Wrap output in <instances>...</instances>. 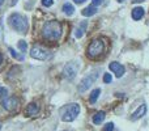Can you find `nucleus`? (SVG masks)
<instances>
[{
	"mask_svg": "<svg viewBox=\"0 0 149 131\" xmlns=\"http://www.w3.org/2000/svg\"><path fill=\"white\" fill-rule=\"evenodd\" d=\"M62 36V24L56 20L47 21L42 28V37L47 41H58Z\"/></svg>",
	"mask_w": 149,
	"mask_h": 131,
	"instance_id": "obj_1",
	"label": "nucleus"
},
{
	"mask_svg": "<svg viewBox=\"0 0 149 131\" xmlns=\"http://www.w3.org/2000/svg\"><path fill=\"white\" fill-rule=\"evenodd\" d=\"M8 24H9L10 28L15 29L16 32H18L21 34L28 32V20L20 13H12L8 17Z\"/></svg>",
	"mask_w": 149,
	"mask_h": 131,
	"instance_id": "obj_2",
	"label": "nucleus"
},
{
	"mask_svg": "<svg viewBox=\"0 0 149 131\" xmlns=\"http://www.w3.org/2000/svg\"><path fill=\"white\" fill-rule=\"evenodd\" d=\"M80 113V106L77 104H71L62 109V119L64 122H72Z\"/></svg>",
	"mask_w": 149,
	"mask_h": 131,
	"instance_id": "obj_3",
	"label": "nucleus"
},
{
	"mask_svg": "<svg viewBox=\"0 0 149 131\" xmlns=\"http://www.w3.org/2000/svg\"><path fill=\"white\" fill-rule=\"evenodd\" d=\"M103 49H105V43L102 42V39H94L89 43L86 50V54L89 58L94 59V58H98L101 54L103 53Z\"/></svg>",
	"mask_w": 149,
	"mask_h": 131,
	"instance_id": "obj_4",
	"label": "nucleus"
},
{
	"mask_svg": "<svg viewBox=\"0 0 149 131\" xmlns=\"http://www.w3.org/2000/svg\"><path fill=\"white\" fill-rule=\"evenodd\" d=\"M30 55H31V58L38 59V60H46V59H49V58L51 57V54H50L46 49H43V47H41V46L31 47Z\"/></svg>",
	"mask_w": 149,
	"mask_h": 131,
	"instance_id": "obj_5",
	"label": "nucleus"
},
{
	"mask_svg": "<svg viewBox=\"0 0 149 131\" xmlns=\"http://www.w3.org/2000/svg\"><path fill=\"white\" fill-rule=\"evenodd\" d=\"M97 76H98L97 72H93V75L90 74V75H88L86 77H84V79H82V81H81V84L79 85V90H80V92H85L88 88H90V85L95 81Z\"/></svg>",
	"mask_w": 149,
	"mask_h": 131,
	"instance_id": "obj_6",
	"label": "nucleus"
},
{
	"mask_svg": "<svg viewBox=\"0 0 149 131\" xmlns=\"http://www.w3.org/2000/svg\"><path fill=\"white\" fill-rule=\"evenodd\" d=\"M77 71H79V66L72 62V63H68V64L64 67L63 74H64V76L67 77V79H73V77L76 76Z\"/></svg>",
	"mask_w": 149,
	"mask_h": 131,
	"instance_id": "obj_7",
	"label": "nucleus"
},
{
	"mask_svg": "<svg viewBox=\"0 0 149 131\" xmlns=\"http://www.w3.org/2000/svg\"><path fill=\"white\" fill-rule=\"evenodd\" d=\"M3 106H4L8 111H13L18 108V101H17V98H15V97H8V98H5V100H3Z\"/></svg>",
	"mask_w": 149,
	"mask_h": 131,
	"instance_id": "obj_8",
	"label": "nucleus"
},
{
	"mask_svg": "<svg viewBox=\"0 0 149 131\" xmlns=\"http://www.w3.org/2000/svg\"><path fill=\"white\" fill-rule=\"evenodd\" d=\"M110 69L115 74V76L116 77H122L123 76V74H124V67L122 66V64H119L118 62H113V63H110Z\"/></svg>",
	"mask_w": 149,
	"mask_h": 131,
	"instance_id": "obj_9",
	"label": "nucleus"
},
{
	"mask_svg": "<svg viewBox=\"0 0 149 131\" xmlns=\"http://www.w3.org/2000/svg\"><path fill=\"white\" fill-rule=\"evenodd\" d=\"M38 110H39V106L37 105V104L31 102V104H29V105L26 106L25 113H26V116L28 117H33V116H36V114L38 113Z\"/></svg>",
	"mask_w": 149,
	"mask_h": 131,
	"instance_id": "obj_10",
	"label": "nucleus"
},
{
	"mask_svg": "<svg viewBox=\"0 0 149 131\" xmlns=\"http://www.w3.org/2000/svg\"><path fill=\"white\" fill-rule=\"evenodd\" d=\"M145 113H147V105H141L136 111H135V113H132L131 119H132V121H137V119L141 118Z\"/></svg>",
	"mask_w": 149,
	"mask_h": 131,
	"instance_id": "obj_11",
	"label": "nucleus"
},
{
	"mask_svg": "<svg viewBox=\"0 0 149 131\" xmlns=\"http://www.w3.org/2000/svg\"><path fill=\"white\" fill-rule=\"evenodd\" d=\"M144 8H141V7H136V8H134L132 9V18L134 20H140V18L144 16Z\"/></svg>",
	"mask_w": 149,
	"mask_h": 131,
	"instance_id": "obj_12",
	"label": "nucleus"
},
{
	"mask_svg": "<svg viewBox=\"0 0 149 131\" xmlns=\"http://www.w3.org/2000/svg\"><path fill=\"white\" fill-rule=\"evenodd\" d=\"M81 13H82V16H85V17H89V16H93L97 13V8H95L94 5H89V7L84 8Z\"/></svg>",
	"mask_w": 149,
	"mask_h": 131,
	"instance_id": "obj_13",
	"label": "nucleus"
},
{
	"mask_svg": "<svg viewBox=\"0 0 149 131\" xmlns=\"http://www.w3.org/2000/svg\"><path fill=\"white\" fill-rule=\"evenodd\" d=\"M63 12H64L67 16L73 15V12H74L73 5H72V4H70V3H65V4L63 5Z\"/></svg>",
	"mask_w": 149,
	"mask_h": 131,
	"instance_id": "obj_14",
	"label": "nucleus"
},
{
	"mask_svg": "<svg viewBox=\"0 0 149 131\" xmlns=\"http://www.w3.org/2000/svg\"><path fill=\"white\" fill-rule=\"evenodd\" d=\"M103 119H105V113H103V111H98V113L93 117V122H94L95 125L102 123Z\"/></svg>",
	"mask_w": 149,
	"mask_h": 131,
	"instance_id": "obj_15",
	"label": "nucleus"
},
{
	"mask_svg": "<svg viewBox=\"0 0 149 131\" xmlns=\"http://www.w3.org/2000/svg\"><path fill=\"white\" fill-rule=\"evenodd\" d=\"M85 26H86V24H82L81 26H80V28H77L76 29V33H74V36L77 37V38H80V37H82L84 36V32H85Z\"/></svg>",
	"mask_w": 149,
	"mask_h": 131,
	"instance_id": "obj_16",
	"label": "nucleus"
},
{
	"mask_svg": "<svg viewBox=\"0 0 149 131\" xmlns=\"http://www.w3.org/2000/svg\"><path fill=\"white\" fill-rule=\"evenodd\" d=\"M100 93H101V89H94V90H93L92 95H90V102L94 104L95 101H97V98H98V96H100Z\"/></svg>",
	"mask_w": 149,
	"mask_h": 131,
	"instance_id": "obj_17",
	"label": "nucleus"
},
{
	"mask_svg": "<svg viewBox=\"0 0 149 131\" xmlns=\"http://www.w3.org/2000/svg\"><path fill=\"white\" fill-rule=\"evenodd\" d=\"M9 53H10V55H12L15 59H17V60H24V57H22V55H18L17 53H16L15 50L12 49V47H9Z\"/></svg>",
	"mask_w": 149,
	"mask_h": 131,
	"instance_id": "obj_18",
	"label": "nucleus"
},
{
	"mask_svg": "<svg viewBox=\"0 0 149 131\" xmlns=\"http://www.w3.org/2000/svg\"><path fill=\"white\" fill-rule=\"evenodd\" d=\"M18 49H20L21 51H25V50L28 49V43H26L25 41H22V39L18 41Z\"/></svg>",
	"mask_w": 149,
	"mask_h": 131,
	"instance_id": "obj_19",
	"label": "nucleus"
},
{
	"mask_svg": "<svg viewBox=\"0 0 149 131\" xmlns=\"http://www.w3.org/2000/svg\"><path fill=\"white\" fill-rule=\"evenodd\" d=\"M111 80H113V77H111L110 74H105L103 75V81L107 84V83H111Z\"/></svg>",
	"mask_w": 149,
	"mask_h": 131,
	"instance_id": "obj_20",
	"label": "nucleus"
},
{
	"mask_svg": "<svg viewBox=\"0 0 149 131\" xmlns=\"http://www.w3.org/2000/svg\"><path fill=\"white\" fill-rule=\"evenodd\" d=\"M0 98H7V89L0 87Z\"/></svg>",
	"mask_w": 149,
	"mask_h": 131,
	"instance_id": "obj_21",
	"label": "nucleus"
},
{
	"mask_svg": "<svg viewBox=\"0 0 149 131\" xmlns=\"http://www.w3.org/2000/svg\"><path fill=\"white\" fill-rule=\"evenodd\" d=\"M103 131H114V123H107L103 127Z\"/></svg>",
	"mask_w": 149,
	"mask_h": 131,
	"instance_id": "obj_22",
	"label": "nucleus"
},
{
	"mask_svg": "<svg viewBox=\"0 0 149 131\" xmlns=\"http://www.w3.org/2000/svg\"><path fill=\"white\" fill-rule=\"evenodd\" d=\"M42 4H43L45 7H51V5L54 4V0H42Z\"/></svg>",
	"mask_w": 149,
	"mask_h": 131,
	"instance_id": "obj_23",
	"label": "nucleus"
},
{
	"mask_svg": "<svg viewBox=\"0 0 149 131\" xmlns=\"http://www.w3.org/2000/svg\"><path fill=\"white\" fill-rule=\"evenodd\" d=\"M102 3H103V0H92V5H94V7H98Z\"/></svg>",
	"mask_w": 149,
	"mask_h": 131,
	"instance_id": "obj_24",
	"label": "nucleus"
},
{
	"mask_svg": "<svg viewBox=\"0 0 149 131\" xmlns=\"http://www.w3.org/2000/svg\"><path fill=\"white\" fill-rule=\"evenodd\" d=\"M85 0H74V3H77V4H81V3H84Z\"/></svg>",
	"mask_w": 149,
	"mask_h": 131,
	"instance_id": "obj_25",
	"label": "nucleus"
},
{
	"mask_svg": "<svg viewBox=\"0 0 149 131\" xmlns=\"http://www.w3.org/2000/svg\"><path fill=\"white\" fill-rule=\"evenodd\" d=\"M134 3H141V1H144V0H132Z\"/></svg>",
	"mask_w": 149,
	"mask_h": 131,
	"instance_id": "obj_26",
	"label": "nucleus"
},
{
	"mask_svg": "<svg viewBox=\"0 0 149 131\" xmlns=\"http://www.w3.org/2000/svg\"><path fill=\"white\" fill-rule=\"evenodd\" d=\"M17 1H18V0H12V5H15V4H17Z\"/></svg>",
	"mask_w": 149,
	"mask_h": 131,
	"instance_id": "obj_27",
	"label": "nucleus"
},
{
	"mask_svg": "<svg viewBox=\"0 0 149 131\" xmlns=\"http://www.w3.org/2000/svg\"><path fill=\"white\" fill-rule=\"evenodd\" d=\"M1 60H3V55L0 54V63H1Z\"/></svg>",
	"mask_w": 149,
	"mask_h": 131,
	"instance_id": "obj_28",
	"label": "nucleus"
},
{
	"mask_svg": "<svg viewBox=\"0 0 149 131\" xmlns=\"http://www.w3.org/2000/svg\"><path fill=\"white\" fill-rule=\"evenodd\" d=\"M3 1H4V0H0V5H1V4H3Z\"/></svg>",
	"mask_w": 149,
	"mask_h": 131,
	"instance_id": "obj_29",
	"label": "nucleus"
},
{
	"mask_svg": "<svg viewBox=\"0 0 149 131\" xmlns=\"http://www.w3.org/2000/svg\"><path fill=\"white\" fill-rule=\"evenodd\" d=\"M118 1H119V3H122V1H123V0H118Z\"/></svg>",
	"mask_w": 149,
	"mask_h": 131,
	"instance_id": "obj_30",
	"label": "nucleus"
},
{
	"mask_svg": "<svg viewBox=\"0 0 149 131\" xmlns=\"http://www.w3.org/2000/svg\"><path fill=\"white\" fill-rule=\"evenodd\" d=\"M0 129H1V125H0Z\"/></svg>",
	"mask_w": 149,
	"mask_h": 131,
	"instance_id": "obj_31",
	"label": "nucleus"
}]
</instances>
